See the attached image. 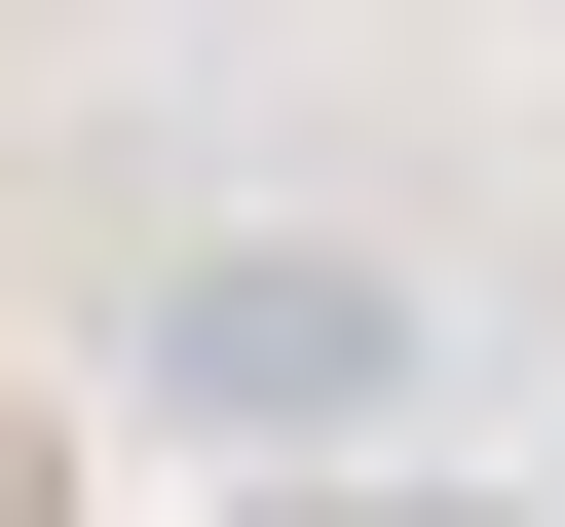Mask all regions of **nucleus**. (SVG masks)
<instances>
[{
	"instance_id": "nucleus-1",
	"label": "nucleus",
	"mask_w": 565,
	"mask_h": 527,
	"mask_svg": "<svg viewBox=\"0 0 565 527\" xmlns=\"http://www.w3.org/2000/svg\"><path fill=\"white\" fill-rule=\"evenodd\" d=\"M114 340H151L189 452H377V415H415V264H377V226H189Z\"/></svg>"
}]
</instances>
